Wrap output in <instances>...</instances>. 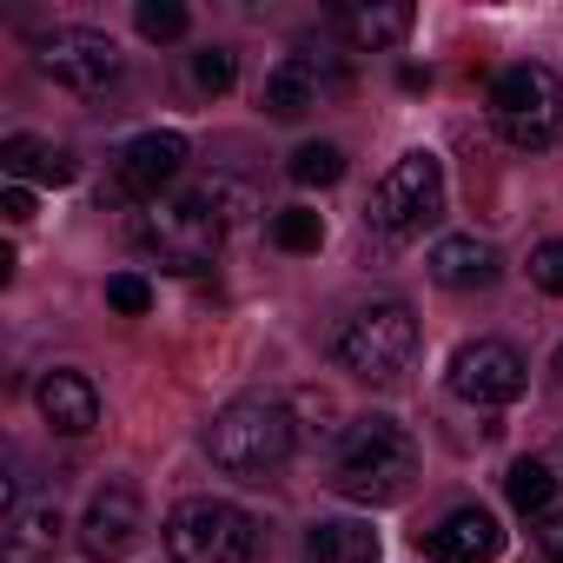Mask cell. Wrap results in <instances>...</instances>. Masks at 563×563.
I'll list each match as a JSON object with an SVG mask.
<instances>
[{"mask_svg": "<svg viewBox=\"0 0 563 563\" xmlns=\"http://www.w3.org/2000/svg\"><path fill=\"white\" fill-rule=\"evenodd\" d=\"M258 523L225 497H186L166 517V556L173 563H252Z\"/></svg>", "mask_w": 563, "mask_h": 563, "instance_id": "5", "label": "cell"}, {"mask_svg": "<svg viewBox=\"0 0 563 563\" xmlns=\"http://www.w3.org/2000/svg\"><path fill=\"white\" fill-rule=\"evenodd\" d=\"M232 74H239V67H232V54H225V47H199V54H192V80H199L206 93H225V87H232Z\"/></svg>", "mask_w": 563, "mask_h": 563, "instance_id": "26", "label": "cell"}, {"mask_svg": "<svg viewBox=\"0 0 563 563\" xmlns=\"http://www.w3.org/2000/svg\"><path fill=\"white\" fill-rule=\"evenodd\" d=\"M438 219H444V166H438L431 153H405V159L378 179L365 225L398 245V239H418V232L438 225Z\"/></svg>", "mask_w": 563, "mask_h": 563, "instance_id": "7", "label": "cell"}, {"mask_svg": "<svg viewBox=\"0 0 563 563\" xmlns=\"http://www.w3.org/2000/svg\"><path fill=\"white\" fill-rule=\"evenodd\" d=\"M140 34L146 41H179L186 34V8L179 0H140Z\"/></svg>", "mask_w": 563, "mask_h": 563, "instance_id": "24", "label": "cell"}, {"mask_svg": "<svg viewBox=\"0 0 563 563\" xmlns=\"http://www.w3.org/2000/svg\"><path fill=\"white\" fill-rule=\"evenodd\" d=\"M34 405H41V418H47L60 438H87V431L100 424V391H93L87 372H47L41 391H34Z\"/></svg>", "mask_w": 563, "mask_h": 563, "instance_id": "14", "label": "cell"}, {"mask_svg": "<svg viewBox=\"0 0 563 563\" xmlns=\"http://www.w3.org/2000/svg\"><path fill=\"white\" fill-rule=\"evenodd\" d=\"M0 212H8L14 225H27V219H34V192H27V186H8V192H0Z\"/></svg>", "mask_w": 563, "mask_h": 563, "instance_id": "28", "label": "cell"}, {"mask_svg": "<svg viewBox=\"0 0 563 563\" xmlns=\"http://www.w3.org/2000/svg\"><path fill=\"white\" fill-rule=\"evenodd\" d=\"M497 550H504V530H497V517L490 510H451L438 530H431V556L438 563H497Z\"/></svg>", "mask_w": 563, "mask_h": 563, "instance_id": "15", "label": "cell"}, {"mask_svg": "<svg viewBox=\"0 0 563 563\" xmlns=\"http://www.w3.org/2000/svg\"><path fill=\"white\" fill-rule=\"evenodd\" d=\"M556 378H563V352H556Z\"/></svg>", "mask_w": 563, "mask_h": 563, "instance_id": "29", "label": "cell"}, {"mask_svg": "<svg viewBox=\"0 0 563 563\" xmlns=\"http://www.w3.org/2000/svg\"><path fill=\"white\" fill-rule=\"evenodd\" d=\"M60 543V504L54 497H21L0 517V563H47Z\"/></svg>", "mask_w": 563, "mask_h": 563, "instance_id": "13", "label": "cell"}, {"mask_svg": "<svg viewBox=\"0 0 563 563\" xmlns=\"http://www.w3.org/2000/svg\"><path fill=\"white\" fill-rule=\"evenodd\" d=\"M431 278H438L444 292H477V286H490V278H497V252L484 239H471V232L438 239L431 245Z\"/></svg>", "mask_w": 563, "mask_h": 563, "instance_id": "16", "label": "cell"}, {"mask_svg": "<svg viewBox=\"0 0 563 563\" xmlns=\"http://www.w3.org/2000/svg\"><path fill=\"white\" fill-rule=\"evenodd\" d=\"M537 543H543V556H550V563H563V510H550V517L537 523Z\"/></svg>", "mask_w": 563, "mask_h": 563, "instance_id": "27", "label": "cell"}, {"mask_svg": "<svg viewBox=\"0 0 563 563\" xmlns=\"http://www.w3.org/2000/svg\"><path fill=\"white\" fill-rule=\"evenodd\" d=\"M306 563H378V530L358 517H325L306 530Z\"/></svg>", "mask_w": 563, "mask_h": 563, "instance_id": "18", "label": "cell"}, {"mask_svg": "<svg viewBox=\"0 0 563 563\" xmlns=\"http://www.w3.org/2000/svg\"><path fill=\"white\" fill-rule=\"evenodd\" d=\"M345 87H352V74H345V60H339V54L292 47L286 60L265 74V113H272V120H306L312 107L339 100Z\"/></svg>", "mask_w": 563, "mask_h": 563, "instance_id": "9", "label": "cell"}, {"mask_svg": "<svg viewBox=\"0 0 563 563\" xmlns=\"http://www.w3.org/2000/svg\"><path fill=\"white\" fill-rule=\"evenodd\" d=\"M530 278H537V292L563 299V239H543V245L530 252Z\"/></svg>", "mask_w": 563, "mask_h": 563, "instance_id": "25", "label": "cell"}, {"mask_svg": "<svg viewBox=\"0 0 563 563\" xmlns=\"http://www.w3.org/2000/svg\"><path fill=\"white\" fill-rule=\"evenodd\" d=\"M34 67L54 80V87H74V93H100L120 80V47L93 27H54L34 41Z\"/></svg>", "mask_w": 563, "mask_h": 563, "instance_id": "10", "label": "cell"}, {"mask_svg": "<svg viewBox=\"0 0 563 563\" xmlns=\"http://www.w3.org/2000/svg\"><path fill=\"white\" fill-rule=\"evenodd\" d=\"M332 358H339L352 378H365V385H398L405 365L418 358V319H411V306H398V299L365 306V312L339 332Z\"/></svg>", "mask_w": 563, "mask_h": 563, "instance_id": "4", "label": "cell"}, {"mask_svg": "<svg viewBox=\"0 0 563 563\" xmlns=\"http://www.w3.org/2000/svg\"><path fill=\"white\" fill-rule=\"evenodd\" d=\"M292 444H299V424H292V405H278V398H232L206 424V457L225 477H245V484L272 477L292 457Z\"/></svg>", "mask_w": 563, "mask_h": 563, "instance_id": "2", "label": "cell"}, {"mask_svg": "<svg viewBox=\"0 0 563 563\" xmlns=\"http://www.w3.org/2000/svg\"><path fill=\"white\" fill-rule=\"evenodd\" d=\"M292 179H299V186H339V179H345V153L325 146V140H319V146H299V153H292Z\"/></svg>", "mask_w": 563, "mask_h": 563, "instance_id": "22", "label": "cell"}, {"mask_svg": "<svg viewBox=\"0 0 563 563\" xmlns=\"http://www.w3.org/2000/svg\"><path fill=\"white\" fill-rule=\"evenodd\" d=\"M411 484H418V444H411V431L391 424V418H358L345 431L339 457H332V490L378 510V504L411 497Z\"/></svg>", "mask_w": 563, "mask_h": 563, "instance_id": "1", "label": "cell"}, {"mask_svg": "<svg viewBox=\"0 0 563 563\" xmlns=\"http://www.w3.org/2000/svg\"><path fill=\"white\" fill-rule=\"evenodd\" d=\"M107 306L126 312V319H146V312H153V286H146L140 272H113V278H107Z\"/></svg>", "mask_w": 563, "mask_h": 563, "instance_id": "23", "label": "cell"}, {"mask_svg": "<svg viewBox=\"0 0 563 563\" xmlns=\"http://www.w3.org/2000/svg\"><path fill=\"white\" fill-rule=\"evenodd\" d=\"M451 391L464 405H484V411L510 405V398H523V358L504 339H471L451 352Z\"/></svg>", "mask_w": 563, "mask_h": 563, "instance_id": "12", "label": "cell"}, {"mask_svg": "<svg viewBox=\"0 0 563 563\" xmlns=\"http://www.w3.org/2000/svg\"><path fill=\"white\" fill-rule=\"evenodd\" d=\"M272 245L278 252H319L325 245V219L312 206H286V212L272 219Z\"/></svg>", "mask_w": 563, "mask_h": 563, "instance_id": "21", "label": "cell"}, {"mask_svg": "<svg viewBox=\"0 0 563 563\" xmlns=\"http://www.w3.org/2000/svg\"><path fill=\"white\" fill-rule=\"evenodd\" d=\"M219 239H225V219H219L199 192H186V199H153V206L133 212V245H140L153 265H166V272H206V265L219 258Z\"/></svg>", "mask_w": 563, "mask_h": 563, "instance_id": "3", "label": "cell"}, {"mask_svg": "<svg viewBox=\"0 0 563 563\" xmlns=\"http://www.w3.org/2000/svg\"><path fill=\"white\" fill-rule=\"evenodd\" d=\"M0 166H8V179H41V186H67L80 173V159L54 140H34V133H14V140H0Z\"/></svg>", "mask_w": 563, "mask_h": 563, "instance_id": "17", "label": "cell"}, {"mask_svg": "<svg viewBox=\"0 0 563 563\" xmlns=\"http://www.w3.org/2000/svg\"><path fill=\"white\" fill-rule=\"evenodd\" d=\"M339 34L358 47V54H378V47H398L411 34V8H339L332 14Z\"/></svg>", "mask_w": 563, "mask_h": 563, "instance_id": "19", "label": "cell"}, {"mask_svg": "<svg viewBox=\"0 0 563 563\" xmlns=\"http://www.w3.org/2000/svg\"><path fill=\"white\" fill-rule=\"evenodd\" d=\"M140 530H146L140 484H133V477H107V484L93 490L87 517H80V550H87L93 563H113V556H126V550L140 543Z\"/></svg>", "mask_w": 563, "mask_h": 563, "instance_id": "11", "label": "cell"}, {"mask_svg": "<svg viewBox=\"0 0 563 563\" xmlns=\"http://www.w3.org/2000/svg\"><path fill=\"white\" fill-rule=\"evenodd\" d=\"M490 113H497V126H504L510 146L543 153V146L563 140V80L550 67H537V60L504 67L497 87H490Z\"/></svg>", "mask_w": 563, "mask_h": 563, "instance_id": "6", "label": "cell"}, {"mask_svg": "<svg viewBox=\"0 0 563 563\" xmlns=\"http://www.w3.org/2000/svg\"><path fill=\"white\" fill-rule=\"evenodd\" d=\"M504 490H510V504H517L523 517H550V504H556V471H550L543 457H517L510 477H504Z\"/></svg>", "mask_w": 563, "mask_h": 563, "instance_id": "20", "label": "cell"}, {"mask_svg": "<svg viewBox=\"0 0 563 563\" xmlns=\"http://www.w3.org/2000/svg\"><path fill=\"white\" fill-rule=\"evenodd\" d=\"M179 173H186V140L173 126H153V133H140V140L120 146L113 179L100 186V199H113V206H153Z\"/></svg>", "mask_w": 563, "mask_h": 563, "instance_id": "8", "label": "cell"}]
</instances>
